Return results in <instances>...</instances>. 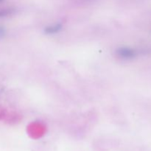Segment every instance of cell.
<instances>
[{"label": "cell", "instance_id": "cell-1", "mask_svg": "<svg viewBox=\"0 0 151 151\" xmlns=\"http://www.w3.org/2000/svg\"><path fill=\"white\" fill-rule=\"evenodd\" d=\"M116 53L119 57L123 59H130L135 56V52L134 50L128 47H121L118 49Z\"/></svg>", "mask_w": 151, "mask_h": 151}, {"label": "cell", "instance_id": "cell-2", "mask_svg": "<svg viewBox=\"0 0 151 151\" xmlns=\"http://www.w3.org/2000/svg\"><path fill=\"white\" fill-rule=\"evenodd\" d=\"M62 26L61 24H55L52 26H50V27H47L45 29V32H47L49 34H53L55 33V32H58L60 29H61Z\"/></svg>", "mask_w": 151, "mask_h": 151}]
</instances>
